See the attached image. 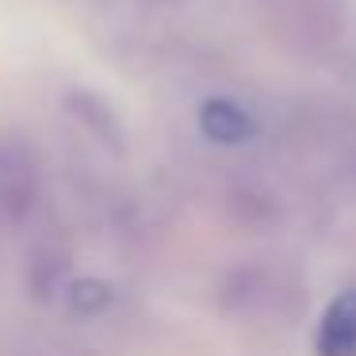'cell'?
Listing matches in <instances>:
<instances>
[{"label": "cell", "instance_id": "6da1fadb", "mask_svg": "<svg viewBox=\"0 0 356 356\" xmlns=\"http://www.w3.org/2000/svg\"><path fill=\"white\" fill-rule=\"evenodd\" d=\"M35 188H39V177H35V161L27 146L12 138L0 142V211L8 218L27 215L35 203Z\"/></svg>", "mask_w": 356, "mask_h": 356}, {"label": "cell", "instance_id": "7a4b0ae2", "mask_svg": "<svg viewBox=\"0 0 356 356\" xmlns=\"http://www.w3.org/2000/svg\"><path fill=\"white\" fill-rule=\"evenodd\" d=\"M318 356H356V291H341L325 307L314 333Z\"/></svg>", "mask_w": 356, "mask_h": 356}, {"label": "cell", "instance_id": "3957f363", "mask_svg": "<svg viewBox=\"0 0 356 356\" xmlns=\"http://www.w3.org/2000/svg\"><path fill=\"white\" fill-rule=\"evenodd\" d=\"M200 127H203L207 138L226 142V146L245 142L249 134H253V119H249L238 104H230V100H207V104H203V108H200Z\"/></svg>", "mask_w": 356, "mask_h": 356}]
</instances>
